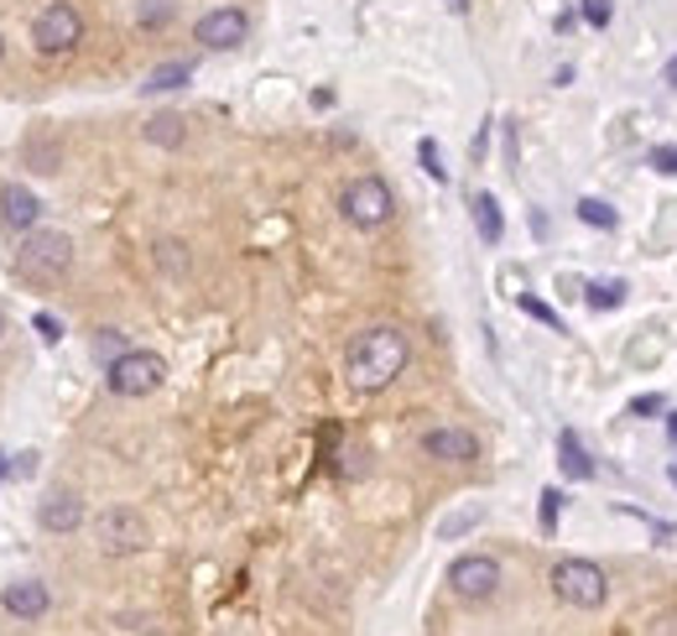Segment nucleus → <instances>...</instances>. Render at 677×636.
I'll use <instances>...</instances> for the list:
<instances>
[{
    "label": "nucleus",
    "mask_w": 677,
    "mask_h": 636,
    "mask_svg": "<svg viewBox=\"0 0 677 636\" xmlns=\"http://www.w3.org/2000/svg\"><path fill=\"white\" fill-rule=\"evenodd\" d=\"M0 58H6V37H0Z\"/></svg>",
    "instance_id": "e433bc0d"
},
{
    "label": "nucleus",
    "mask_w": 677,
    "mask_h": 636,
    "mask_svg": "<svg viewBox=\"0 0 677 636\" xmlns=\"http://www.w3.org/2000/svg\"><path fill=\"white\" fill-rule=\"evenodd\" d=\"M448 11H454V17H464V11H469V0H448Z\"/></svg>",
    "instance_id": "473e14b6"
},
{
    "label": "nucleus",
    "mask_w": 677,
    "mask_h": 636,
    "mask_svg": "<svg viewBox=\"0 0 677 636\" xmlns=\"http://www.w3.org/2000/svg\"><path fill=\"white\" fill-rule=\"evenodd\" d=\"M338 214L355 224V230H381V224H391V214H396V193H391L386 178L365 172V178H355L350 189L338 193Z\"/></svg>",
    "instance_id": "7ed1b4c3"
},
{
    "label": "nucleus",
    "mask_w": 677,
    "mask_h": 636,
    "mask_svg": "<svg viewBox=\"0 0 677 636\" xmlns=\"http://www.w3.org/2000/svg\"><path fill=\"white\" fill-rule=\"evenodd\" d=\"M178 17V0H135V27L141 32H162Z\"/></svg>",
    "instance_id": "a211bd4d"
},
{
    "label": "nucleus",
    "mask_w": 677,
    "mask_h": 636,
    "mask_svg": "<svg viewBox=\"0 0 677 636\" xmlns=\"http://www.w3.org/2000/svg\"><path fill=\"white\" fill-rule=\"evenodd\" d=\"M6 475H17V460H11V454L0 448V481H6Z\"/></svg>",
    "instance_id": "2f4dec72"
},
{
    "label": "nucleus",
    "mask_w": 677,
    "mask_h": 636,
    "mask_svg": "<svg viewBox=\"0 0 677 636\" xmlns=\"http://www.w3.org/2000/svg\"><path fill=\"white\" fill-rule=\"evenodd\" d=\"M251 37V17L240 11V6H214V11H203L199 21H193V42H203L209 52H230L240 48Z\"/></svg>",
    "instance_id": "1a4fd4ad"
},
{
    "label": "nucleus",
    "mask_w": 677,
    "mask_h": 636,
    "mask_svg": "<svg viewBox=\"0 0 677 636\" xmlns=\"http://www.w3.org/2000/svg\"><path fill=\"white\" fill-rule=\"evenodd\" d=\"M630 417H661L667 413V396L661 392H641V396H630V407H626Z\"/></svg>",
    "instance_id": "b1692460"
},
{
    "label": "nucleus",
    "mask_w": 677,
    "mask_h": 636,
    "mask_svg": "<svg viewBox=\"0 0 677 636\" xmlns=\"http://www.w3.org/2000/svg\"><path fill=\"white\" fill-rule=\"evenodd\" d=\"M558 512H563V491L547 485V491H542V533H558Z\"/></svg>",
    "instance_id": "393cba45"
},
{
    "label": "nucleus",
    "mask_w": 677,
    "mask_h": 636,
    "mask_svg": "<svg viewBox=\"0 0 677 636\" xmlns=\"http://www.w3.org/2000/svg\"><path fill=\"white\" fill-rule=\"evenodd\" d=\"M168 381V361L156 350H125L115 365H104V386L115 396H152Z\"/></svg>",
    "instance_id": "423d86ee"
},
{
    "label": "nucleus",
    "mask_w": 677,
    "mask_h": 636,
    "mask_svg": "<svg viewBox=\"0 0 677 636\" xmlns=\"http://www.w3.org/2000/svg\"><path fill=\"white\" fill-rule=\"evenodd\" d=\"M646 636H677V610H661V616L646 620Z\"/></svg>",
    "instance_id": "c85d7f7f"
},
{
    "label": "nucleus",
    "mask_w": 677,
    "mask_h": 636,
    "mask_svg": "<svg viewBox=\"0 0 677 636\" xmlns=\"http://www.w3.org/2000/svg\"><path fill=\"white\" fill-rule=\"evenodd\" d=\"M0 340H6V309H0Z\"/></svg>",
    "instance_id": "c9c22d12"
},
{
    "label": "nucleus",
    "mask_w": 677,
    "mask_h": 636,
    "mask_svg": "<svg viewBox=\"0 0 677 636\" xmlns=\"http://www.w3.org/2000/svg\"><path fill=\"white\" fill-rule=\"evenodd\" d=\"M37 522H42V533H79L84 527V501L73 496V491H52L37 506Z\"/></svg>",
    "instance_id": "f8f14e48"
},
{
    "label": "nucleus",
    "mask_w": 677,
    "mask_h": 636,
    "mask_svg": "<svg viewBox=\"0 0 677 636\" xmlns=\"http://www.w3.org/2000/svg\"><path fill=\"white\" fill-rule=\"evenodd\" d=\"M125 350H131V344H125V334H120V329H100V334H94V361L115 365Z\"/></svg>",
    "instance_id": "4be33fe9"
},
{
    "label": "nucleus",
    "mask_w": 677,
    "mask_h": 636,
    "mask_svg": "<svg viewBox=\"0 0 677 636\" xmlns=\"http://www.w3.org/2000/svg\"><path fill=\"white\" fill-rule=\"evenodd\" d=\"M651 172H667V178H677V141H661V147H651Z\"/></svg>",
    "instance_id": "a878e982"
},
{
    "label": "nucleus",
    "mask_w": 677,
    "mask_h": 636,
    "mask_svg": "<svg viewBox=\"0 0 677 636\" xmlns=\"http://www.w3.org/2000/svg\"><path fill=\"white\" fill-rule=\"evenodd\" d=\"M37 470V454H17V475H32Z\"/></svg>",
    "instance_id": "7c9ffc66"
},
{
    "label": "nucleus",
    "mask_w": 677,
    "mask_h": 636,
    "mask_svg": "<svg viewBox=\"0 0 677 636\" xmlns=\"http://www.w3.org/2000/svg\"><path fill=\"white\" fill-rule=\"evenodd\" d=\"M0 224L11 230V235H27L42 224V199H37L27 183H6L0 189Z\"/></svg>",
    "instance_id": "9b49d317"
},
{
    "label": "nucleus",
    "mask_w": 677,
    "mask_h": 636,
    "mask_svg": "<svg viewBox=\"0 0 677 636\" xmlns=\"http://www.w3.org/2000/svg\"><path fill=\"white\" fill-rule=\"evenodd\" d=\"M68 266H73V241H68L63 230H27L17 245V272L27 276V282H37V287H52L58 276H68Z\"/></svg>",
    "instance_id": "f03ea898"
},
{
    "label": "nucleus",
    "mask_w": 677,
    "mask_h": 636,
    "mask_svg": "<svg viewBox=\"0 0 677 636\" xmlns=\"http://www.w3.org/2000/svg\"><path fill=\"white\" fill-rule=\"evenodd\" d=\"M94 537H100V548L110 558H125V553H141L152 543V527H146V516L135 512V506H110L94 522Z\"/></svg>",
    "instance_id": "0eeeda50"
},
{
    "label": "nucleus",
    "mask_w": 677,
    "mask_h": 636,
    "mask_svg": "<svg viewBox=\"0 0 677 636\" xmlns=\"http://www.w3.org/2000/svg\"><path fill=\"white\" fill-rule=\"evenodd\" d=\"M578 220L589 224V230H615V224H620V214H615L605 199H578Z\"/></svg>",
    "instance_id": "412c9836"
},
{
    "label": "nucleus",
    "mask_w": 677,
    "mask_h": 636,
    "mask_svg": "<svg viewBox=\"0 0 677 636\" xmlns=\"http://www.w3.org/2000/svg\"><path fill=\"white\" fill-rule=\"evenodd\" d=\"M448 589L469 605L495 600V589H501V564H495L491 553H464V558L448 564Z\"/></svg>",
    "instance_id": "6e6552de"
},
{
    "label": "nucleus",
    "mask_w": 677,
    "mask_h": 636,
    "mask_svg": "<svg viewBox=\"0 0 677 636\" xmlns=\"http://www.w3.org/2000/svg\"><path fill=\"white\" fill-rule=\"evenodd\" d=\"M84 42V17H79V6L73 0H48L42 11L32 17V48L42 58H63Z\"/></svg>",
    "instance_id": "39448f33"
},
{
    "label": "nucleus",
    "mask_w": 677,
    "mask_h": 636,
    "mask_svg": "<svg viewBox=\"0 0 677 636\" xmlns=\"http://www.w3.org/2000/svg\"><path fill=\"white\" fill-rule=\"evenodd\" d=\"M417 162H423V172L433 178V183H448V168H443V152H438V141L433 137L417 141Z\"/></svg>",
    "instance_id": "5701e85b"
},
{
    "label": "nucleus",
    "mask_w": 677,
    "mask_h": 636,
    "mask_svg": "<svg viewBox=\"0 0 677 636\" xmlns=\"http://www.w3.org/2000/svg\"><path fill=\"white\" fill-rule=\"evenodd\" d=\"M32 329H37V334H42V340H48V344H58V340H63V324H58L52 313H37V319H32Z\"/></svg>",
    "instance_id": "c756f323"
},
{
    "label": "nucleus",
    "mask_w": 677,
    "mask_h": 636,
    "mask_svg": "<svg viewBox=\"0 0 677 636\" xmlns=\"http://www.w3.org/2000/svg\"><path fill=\"white\" fill-rule=\"evenodd\" d=\"M522 313H526V319H537V324H547V329H563L558 313L547 309V303H537V297H522Z\"/></svg>",
    "instance_id": "cd10ccee"
},
{
    "label": "nucleus",
    "mask_w": 677,
    "mask_h": 636,
    "mask_svg": "<svg viewBox=\"0 0 677 636\" xmlns=\"http://www.w3.org/2000/svg\"><path fill=\"white\" fill-rule=\"evenodd\" d=\"M558 465H563L568 481H594V460H589V448H584V438H578L574 428L558 433Z\"/></svg>",
    "instance_id": "4468645a"
},
{
    "label": "nucleus",
    "mask_w": 677,
    "mask_h": 636,
    "mask_svg": "<svg viewBox=\"0 0 677 636\" xmlns=\"http://www.w3.org/2000/svg\"><path fill=\"white\" fill-rule=\"evenodd\" d=\"M423 454L438 460V465H474V460H479V438H474L469 428H427Z\"/></svg>",
    "instance_id": "9d476101"
},
{
    "label": "nucleus",
    "mask_w": 677,
    "mask_h": 636,
    "mask_svg": "<svg viewBox=\"0 0 677 636\" xmlns=\"http://www.w3.org/2000/svg\"><path fill=\"white\" fill-rule=\"evenodd\" d=\"M188 79H193V63H156L146 79H141V94H172V89H183Z\"/></svg>",
    "instance_id": "dca6fc26"
},
{
    "label": "nucleus",
    "mask_w": 677,
    "mask_h": 636,
    "mask_svg": "<svg viewBox=\"0 0 677 636\" xmlns=\"http://www.w3.org/2000/svg\"><path fill=\"white\" fill-rule=\"evenodd\" d=\"M406 361H412V340H406V329L375 324V329H365V334L350 344V355H344V376H350L355 392L375 396V392H386L391 381L402 376Z\"/></svg>",
    "instance_id": "f257e3e1"
},
{
    "label": "nucleus",
    "mask_w": 677,
    "mask_h": 636,
    "mask_svg": "<svg viewBox=\"0 0 677 636\" xmlns=\"http://www.w3.org/2000/svg\"><path fill=\"white\" fill-rule=\"evenodd\" d=\"M578 11H584V21H589L594 32H605V27H609V17H615V6H609V0H584Z\"/></svg>",
    "instance_id": "bb28decb"
},
{
    "label": "nucleus",
    "mask_w": 677,
    "mask_h": 636,
    "mask_svg": "<svg viewBox=\"0 0 677 636\" xmlns=\"http://www.w3.org/2000/svg\"><path fill=\"white\" fill-rule=\"evenodd\" d=\"M673 485H677V465H673Z\"/></svg>",
    "instance_id": "4c0bfd02"
},
{
    "label": "nucleus",
    "mask_w": 677,
    "mask_h": 636,
    "mask_svg": "<svg viewBox=\"0 0 677 636\" xmlns=\"http://www.w3.org/2000/svg\"><path fill=\"white\" fill-rule=\"evenodd\" d=\"M661 79H667V84L677 89V58H673V63H667V73H661Z\"/></svg>",
    "instance_id": "72a5a7b5"
},
{
    "label": "nucleus",
    "mask_w": 677,
    "mask_h": 636,
    "mask_svg": "<svg viewBox=\"0 0 677 636\" xmlns=\"http://www.w3.org/2000/svg\"><path fill=\"white\" fill-rule=\"evenodd\" d=\"M479 522H485V506H458L454 516H443V522H438V537H443V543H454V537L474 533Z\"/></svg>",
    "instance_id": "6ab92c4d"
},
{
    "label": "nucleus",
    "mask_w": 677,
    "mask_h": 636,
    "mask_svg": "<svg viewBox=\"0 0 677 636\" xmlns=\"http://www.w3.org/2000/svg\"><path fill=\"white\" fill-rule=\"evenodd\" d=\"M0 605H6V616H17V620H42L48 616V585L42 579H21V585H6V595H0Z\"/></svg>",
    "instance_id": "ddd939ff"
},
{
    "label": "nucleus",
    "mask_w": 677,
    "mask_h": 636,
    "mask_svg": "<svg viewBox=\"0 0 677 636\" xmlns=\"http://www.w3.org/2000/svg\"><path fill=\"white\" fill-rule=\"evenodd\" d=\"M183 115H156L152 125H146V141H152V147H183Z\"/></svg>",
    "instance_id": "aec40b11"
},
{
    "label": "nucleus",
    "mask_w": 677,
    "mask_h": 636,
    "mask_svg": "<svg viewBox=\"0 0 677 636\" xmlns=\"http://www.w3.org/2000/svg\"><path fill=\"white\" fill-rule=\"evenodd\" d=\"M469 209H474V230H479V241H485V245H501V235H506V220H501V204H495V193H474Z\"/></svg>",
    "instance_id": "2eb2a0df"
},
{
    "label": "nucleus",
    "mask_w": 677,
    "mask_h": 636,
    "mask_svg": "<svg viewBox=\"0 0 677 636\" xmlns=\"http://www.w3.org/2000/svg\"><path fill=\"white\" fill-rule=\"evenodd\" d=\"M584 303H589L594 313H615L620 309V303H626V282H620V276H599V282H589V287H584Z\"/></svg>",
    "instance_id": "f3484780"
},
{
    "label": "nucleus",
    "mask_w": 677,
    "mask_h": 636,
    "mask_svg": "<svg viewBox=\"0 0 677 636\" xmlns=\"http://www.w3.org/2000/svg\"><path fill=\"white\" fill-rule=\"evenodd\" d=\"M667 438L677 444V413H667Z\"/></svg>",
    "instance_id": "f704fd0d"
},
{
    "label": "nucleus",
    "mask_w": 677,
    "mask_h": 636,
    "mask_svg": "<svg viewBox=\"0 0 677 636\" xmlns=\"http://www.w3.org/2000/svg\"><path fill=\"white\" fill-rule=\"evenodd\" d=\"M553 595L574 610H599L609 600V574L594 558H563L553 568Z\"/></svg>",
    "instance_id": "20e7f679"
}]
</instances>
